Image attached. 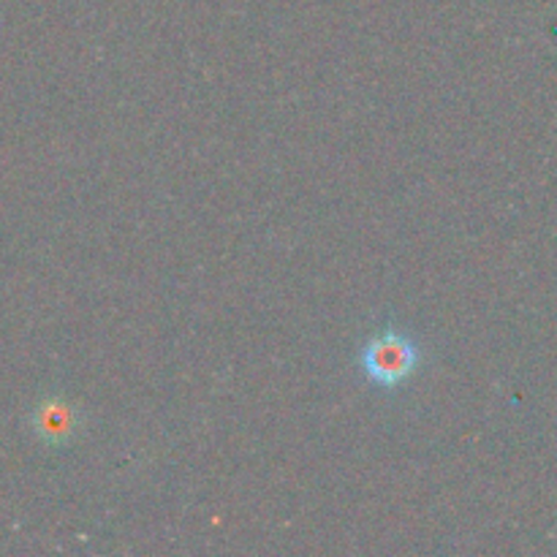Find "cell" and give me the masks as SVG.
<instances>
[{
	"label": "cell",
	"instance_id": "cell-2",
	"mask_svg": "<svg viewBox=\"0 0 557 557\" xmlns=\"http://www.w3.org/2000/svg\"><path fill=\"white\" fill-rule=\"evenodd\" d=\"M38 433L49 441H65L69 435L76 433V413L74 408L63 406V403H54L47 406L38 417Z\"/></svg>",
	"mask_w": 557,
	"mask_h": 557
},
{
	"label": "cell",
	"instance_id": "cell-1",
	"mask_svg": "<svg viewBox=\"0 0 557 557\" xmlns=\"http://www.w3.org/2000/svg\"><path fill=\"white\" fill-rule=\"evenodd\" d=\"M359 364H362L364 375L375 386L395 389V386L406 384L419 370V364H422V348L406 332L381 330L379 335H373L364 343L362 354H359Z\"/></svg>",
	"mask_w": 557,
	"mask_h": 557
}]
</instances>
